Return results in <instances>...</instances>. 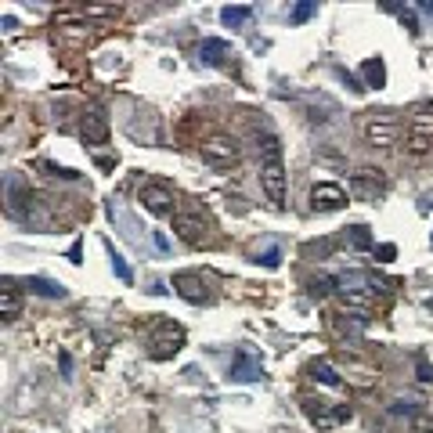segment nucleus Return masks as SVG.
I'll return each mask as SVG.
<instances>
[{
    "label": "nucleus",
    "instance_id": "nucleus-1",
    "mask_svg": "<svg viewBox=\"0 0 433 433\" xmlns=\"http://www.w3.org/2000/svg\"><path fill=\"white\" fill-rule=\"evenodd\" d=\"M260 188L267 195V202L282 209L286 195H289V174H286V159H282V145L275 134H264L260 145Z\"/></svg>",
    "mask_w": 433,
    "mask_h": 433
},
{
    "label": "nucleus",
    "instance_id": "nucleus-2",
    "mask_svg": "<svg viewBox=\"0 0 433 433\" xmlns=\"http://www.w3.org/2000/svg\"><path fill=\"white\" fill-rule=\"evenodd\" d=\"M433 105H422L419 113L412 116V123H408V134H405V152L412 155V159H426L429 152H433Z\"/></svg>",
    "mask_w": 433,
    "mask_h": 433
},
{
    "label": "nucleus",
    "instance_id": "nucleus-3",
    "mask_svg": "<svg viewBox=\"0 0 433 433\" xmlns=\"http://www.w3.org/2000/svg\"><path fill=\"white\" fill-rule=\"evenodd\" d=\"M239 159H242V148L228 134H213L202 141V162L213 170H231V167H239Z\"/></svg>",
    "mask_w": 433,
    "mask_h": 433
},
{
    "label": "nucleus",
    "instance_id": "nucleus-4",
    "mask_svg": "<svg viewBox=\"0 0 433 433\" xmlns=\"http://www.w3.org/2000/svg\"><path fill=\"white\" fill-rule=\"evenodd\" d=\"M397 134H401L397 120H390L383 113H365L361 116V137H365L368 148H390L397 141Z\"/></svg>",
    "mask_w": 433,
    "mask_h": 433
},
{
    "label": "nucleus",
    "instance_id": "nucleus-5",
    "mask_svg": "<svg viewBox=\"0 0 433 433\" xmlns=\"http://www.w3.org/2000/svg\"><path fill=\"white\" fill-rule=\"evenodd\" d=\"M148 347H152L148 354L155 361H170L184 347V329H181V325H174V321H159L152 329V336H148Z\"/></svg>",
    "mask_w": 433,
    "mask_h": 433
},
{
    "label": "nucleus",
    "instance_id": "nucleus-6",
    "mask_svg": "<svg viewBox=\"0 0 433 433\" xmlns=\"http://www.w3.org/2000/svg\"><path fill=\"white\" fill-rule=\"evenodd\" d=\"M174 235L184 242V246H206L209 242V221L202 213H192V209H177L174 213Z\"/></svg>",
    "mask_w": 433,
    "mask_h": 433
},
{
    "label": "nucleus",
    "instance_id": "nucleus-7",
    "mask_svg": "<svg viewBox=\"0 0 433 433\" xmlns=\"http://www.w3.org/2000/svg\"><path fill=\"white\" fill-rule=\"evenodd\" d=\"M303 415L318 426V429H333L340 422L350 419L347 405H333V401H321V397H303Z\"/></svg>",
    "mask_w": 433,
    "mask_h": 433
},
{
    "label": "nucleus",
    "instance_id": "nucleus-8",
    "mask_svg": "<svg viewBox=\"0 0 433 433\" xmlns=\"http://www.w3.org/2000/svg\"><path fill=\"white\" fill-rule=\"evenodd\" d=\"M311 206H314L318 213L343 209V206H347V192H343V184H336V181H318V184L311 188Z\"/></svg>",
    "mask_w": 433,
    "mask_h": 433
},
{
    "label": "nucleus",
    "instance_id": "nucleus-9",
    "mask_svg": "<svg viewBox=\"0 0 433 433\" xmlns=\"http://www.w3.org/2000/svg\"><path fill=\"white\" fill-rule=\"evenodd\" d=\"M174 293H177L181 300H188V303H209V300H213L206 278L195 275V271H181V275H174Z\"/></svg>",
    "mask_w": 433,
    "mask_h": 433
},
{
    "label": "nucleus",
    "instance_id": "nucleus-10",
    "mask_svg": "<svg viewBox=\"0 0 433 433\" xmlns=\"http://www.w3.org/2000/svg\"><path fill=\"white\" fill-rule=\"evenodd\" d=\"M340 375H343V383H350V387H358V390H368V387L379 383V368L368 365V361H358V358H343Z\"/></svg>",
    "mask_w": 433,
    "mask_h": 433
},
{
    "label": "nucleus",
    "instance_id": "nucleus-11",
    "mask_svg": "<svg viewBox=\"0 0 433 433\" xmlns=\"http://www.w3.org/2000/svg\"><path fill=\"white\" fill-rule=\"evenodd\" d=\"M137 199H141V206H145L152 216H170V213H174V195L162 188V184H141Z\"/></svg>",
    "mask_w": 433,
    "mask_h": 433
},
{
    "label": "nucleus",
    "instance_id": "nucleus-12",
    "mask_svg": "<svg viewBox=\"0 0 433 433\" xmlns=\"http://www.w3.org/2000/svg\"><path fill=\"white\" fill-rule=\"evenodd\" d=\"M260 375H264L260 358L249 347H239V354L231 361V379H235V383H253V379H260Z\"/></svg>",
    "mask_w": 433,
    "mask_h": 433
},
{
    "label": "nucleus",
    "instance_id": "nucleus-13",
    "mask_svg": "<svg viewBox=\"0 0 433 433\" xmlns=\"http://www.w3.org/2000/svg\"><path fill=\"white\" fill-rule=\"evenodd\" d=\"M350 184L361 192V195H368V199H375V195H383L387 192V170H372V167H361L354 177H350Z\"/></svg>",
    "mask_w": 433,
    "mask_h": 433
},
{
    "label": "nucleus",
    "instance_id": "nucleus-14",
    "mask_svg": "<svg viewBox=\"0 0 433 433\" xmlns=\"http://www.w3.org/2000/svg\"><path fill=\"white\" fill-rule=\"evenodd\" d=\"M340 307L350 311L358 321H365V318L375 311V296L365 293V289H343V293H340Z\"/></svg>",
    "mask_w": 433,
    "mask_h": 433
},
{
    "label": "nucleus",
    "instance_id": "nucleus-15",
    "mask_svg": "<svg viewBox=\"0 0 433 433\" xmlns=\"http://www.w3.org/2000/svg\"><path fill=\"white\" fill-rule=\"evenodd\" d=\"M80 137H83L87 145H105V141H108V120L98 113V108L83 113V120H80Z\"/></svg>",
    "mask_w": 433,
    "mask_h": 433
},
{
    "label": "nucleus",
    "instance_id": "nucleus-16",
    "mask_svg": "<svg viewBox=\"0 0 433 433\" xmlns=\"http://www.w3.org/2000/svg\"><path fill=\"white\" fill-rule=\"evenodd\" d=\"M22 314V289L8 278L4 286H0V318L4 321H15Z\"/></svg>",
    "mask_w": 433,
    "mask_h": 433
},
{
    "label": "nucleus",
    "instance_id": "nucleus-17",
    "mask_svg": "<svg viewBox=\"0 0 433 433\" xmlns=\"http://www.w3.org/2000/svg\"><path fill=\"white\" fill-rule=\"evenodd\" d=\"M224 58H231V43H228V40L209 36V40L199 43V62H202V66H221Z\"/></svg>",
    "mask_w": 433,
    "mask_h": 433
},
{
    "label": "nucleus",
    "instance_id": "nucleus-18",
    "mask_svg": "<svg viewBox=\"0 0 433 433\" xmlns=\"http://www.w3.org/2000/svg\"><path fill=\"white\" fill-rule=\"evenodd\" d=\"M307 372H311V379L314 383H321V387H329V390H340L343 387V375L329 365V361H311L307 365Z\"/></svg>",
    "mask_w": 433,
    "mask_h": 433
},
{
    "label": "nucleus",
    "instance_id": "nucleus-19",
    "mask_svg": "<svg viewBox=\"0 0 433 433\" xmlns=\"http://www.w3.org/2000/svg\"><path fill=\"white\" fill-rule=\"evenodd\" d=\"M361 73H365V80H368V87H375V90H379V87H383V83H387V66H383V58H368Z\"/></svg>",
    "mask_w": 433,
    "mask_h": 433
},
{
    "label": "nucleus",
    "instance_id": "nucleus-20",
    "mask_svg": "<svg viewBox=\"0 0 433 433\" xmlns=\"http://www.w3.org/2000/svg\"><path fill=\"white\" fill-rule=\"evenodd\" d=\"M120 4H87V8H80V15L83 19H120Z\"/></svg>",
    "mask_w": 433,
    "mask_h": 433
},
{
    "label": "nucleus",
    "instance_id": "nucleus-21",
    "mask_svg": "<svg viewBox=\"0 0 433 433\" xmlns=\"http://www.w3.org/2000/svg\"><path fill=\"white\" fill-rule=\"evenodd\" d=\"M249 15H253V8H224V11H221V22L235 29V26H242Z\"/></svg>",
    "mask_w": 433,
    "mask_h": 433
},
{
    "label": "nucleus",
    "instance_id": "nucleus-22",
    "mask_svg": "<svg viewBox=\"0 0 433 433\" xmlns=\"http://www.w3.org/2000/svg\"><path fill=\"white\" fill-rule=\"evenodd\" d=\"M408 433H433V415L429 412H415L408 422Z\"/></svg>",
    "mask_w": 433,
    "mask_h": 433
},
{
    "label": "nucleus",
    "instance_id": "nucleus-23",
    "mask_svg": "<svg viewBox=\"0 0 433 433\" xmlns=\"http://www.w3.org/2000/svg\"><path fill=\"white\" fill-rule=\"evenodd\" d=\"M350 242H354L358 249H368V246H372V235H368V228H365V224L350 228Z\"/></svg>",
    "mask_w": 433,
    "mask_h": 433
},
{
    "label": "nucleus",
    "instance_id": "nucleus-24",
    "mask_svg": "<svg viewBox=\"0 0 433 433\" xmlns=\"http://www.w3.org/2000/svg\"><path fill=\"white\" fill-rule=\"evenodd\" d=\"M29 289H36V293H43V296H62V286H51V282H43V278H29Z\"/></svg>",
    "mask_w": 433,
    "mask_h": 433
},
{
    "label": "nucleus",
    "instance_id": "nucleus-25",
    "mask_svg": "<svg viewBox=\"0 0 433 433\" xmlns=\"http://www.w3.org/2000/svg\"><path fill=\"white\" fill-rule=\"evenodd\" d=\"M314 11H318V4H311V0H307V4H296V11H293V22H307Z\"/></svg>",
    "mask_w": 433,
    "mask_h": 433
},
{
    "label": "nucleus",
    "instance_id": "nucleus-26",
    "mask_svg": "<svg viewBox=\"0 0 433 433\" xmlns=\"http://www.w3.org/2000/svg\"><path fill=\"white\" fill-rule=\"evenodd\" d=\"M113 267H116V275H120V278H123V282H130V267H127V260H123V256H120V253H116V256H113Z\"/></svg>",
    "mask_w": 433,
    "mask_h": 433
},
{
    "label": "nucleus",
    "instance_id": "nucleus-27",
    "mask_svg": "<svg viewBox=\"0 0 433 433\" xmlns=\"http://www.w3.org/2000/svg\"><path fill=\"white\" fill-rule=\"evenodd\" d=\"M333 286H336V282H333V278H318V282H314V286H311V293H314V296H325V293H329V289H333Z\"/></svg>",
    "mask_w": 433,
    "mask_h": 433
},
{
    "label": "nucleus",
    "instance_id": "nucleus-28",
    "mask_svg": "<svg viewBox=\"0 0 433 433\" xmlns=\"http://www.w3.org/2000/svg\"><path fill=\"white\" fill-rule=\"evenodd\" d=\"M278 260H282V253H278V249H267V253L260 256V264H264V267H278Z\"/></svg>",
    "mask_w": 433,
    "mask_h": 433
},
{
    "label": "nucleus",
    "instance_id": "nucleus-29",
    "mask_svg": "<svg viewBox=\"0 0 433 433\" xmlns=\"http://www.w3.org/2000/svg\"><path fill=\"white\" fill-rule=\"evenodd\" d=\"M419 379H422V383H433V368H429L426 358H419Z\"/></svg>",
    "mask_w": 433,
    "mask_h": 433
},
{
    "label": "nucleus",
    "instance_id": "nucleus-30",
    "mask_svg": "<svg viewBox=\"0 0 433 433\" xmlns=\"http://www.w3.org/2000/svg\"><path fill=\"white\" fill-rule=\"evenodd\" d=\"M394 253H397L394 246H379V249H375V256H379V260H394Z\"/></svg>",
    "mask_w": 433,
    "mask_h": 433
},
{
    "label": "nucleus",
    "instance_id": "nucleus-31",
    "mask_svg": "<svg viewBox=\"0 0 433 433\" xmlns=\"http://www.w3.org/2000/svg\"><path fill=\"white\" fill-rule=\"evenodd\" d=\"M401 22H405V26H408V29H412V33H419V26H415V19H412V15H408V11H401Z\"/></svg>",
    "mask_w": 433,
    "mask_h": 433
}]
</instances>
